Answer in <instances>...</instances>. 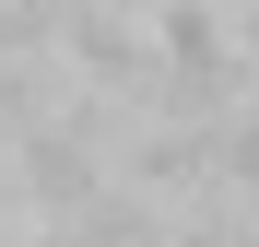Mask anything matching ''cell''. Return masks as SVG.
I'll return each instance as SVG.
<instances>
[{"mask_svg":"<svg viewBox=\"0 0 259 247\" xmlns=\"http://www.w3.org/2000/svg\"><path fill=\"white\" fill-rule=\"evenodd\" d=\"M224 12H247V0H224Z\"/></svg>","mask_w":259,"mask_h":247,"instance_id":"6da1fadb","label":"cell"}]
</instances>
